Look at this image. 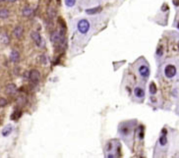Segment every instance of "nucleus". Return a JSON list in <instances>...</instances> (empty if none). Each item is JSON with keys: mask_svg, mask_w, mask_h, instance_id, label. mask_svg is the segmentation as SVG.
<instances>
[{"mask_svg": "<svg viewBox=\"0 0 179 158\" xmlns=\"http://www.w3.org/2000/svg\"><path fill=\"white\" fill-rule=\"evenodd\" d=\"M0 40H1L4 44H8V43L10 42V38H9V37L7 35L6 33H1V34H0Z\"/></svg>", "mask_w": 179, "mask_h": 158, "instance_id": "obj_14", "label": "nucleus"}, {"mask_svg": "<svg viewBox=\"0 0 179 158\" xmlns=\"http://www.w3.org/2000/svg\"><path fill=\"white\" fill-rule=\"evenodd\" d=\"M20 59V54L18 51H12L11 52V54H10V60H11V62L13 63H16V62H18Z\"/></svg>", "mask_w": 179, "mask_h": 158, "instance_id": "obj_7", "label": "nucleus"}, {"mask_svg": "<svg viewBox=\"0 0 179 158\" xmlns=\"http://www.w3.org/2000/svg\"><path fill=\"white\" fill-rule=\"evenodd\" d=\"M30 80H31V82H32L33 83H37L39 81V78H40V74H39V72H38V70H32L31 72H30Z\"/></svg>", "mask_w": 179, "mask_h": 158, "instance_id": "obj_3", "label": "nucleus"}, {"mask_svg": "<svg viewBox=\"0 0 179 158\" xmlns=\"http://www.w3.org/2000/svg\"><path fill=\"white\" fill-rule=\"evenodd\" d=\"M41 62H42V64H47V59H46L45 55H41Z\"/></svg>", "mask_w": 179, "mask_h": 158, "instance_id": "obj_20", "label": "nucleus"}, {"mask_svg": "<svg viewBox=\"0 0 179 158\" xmlns=\"http://www.w3.org/2000/svg\"><path fill=\"white\" fill-rule=\"evenodd\" d=\"M78 30L81 33H87L90 30V23L87 20H81L78 23Z\"/></svg>", "mask_w": 179, "mask_h": 158, "instance_id": "obj_1", "label": "nucleus"}, {"mask_svg": "<svg viewBox=\"0 0 179 158\" xmlns=\"http://www.w3.org/2000/svg\"><path fill=\"white\" fill-rule=\"evenodd\" d=\"M16 90H17V87H16L15 83H10V84L7 86V88H6L7 93H9V94H13V93L16 92Z\"/></svg>", "mask_w": 179, "mask_h": 158, "instance_id": "obj_9", "label": "nucleus"}, {"mask_svg": "<svg viewBox=\"0 0 179 158\" xmlns=\"http://www.w3.org/2000/svg\"><path fill=\"white\" fill-rule=\"evenodd\" d=\"M100 11H102V7H96V8H92V9H87L86 13L88 15H95V14L100 12Z\"/></svg>", "mask_w": 179, "mask_h": 158, "instance_id": "obj_11", "label": "nucleus"}, {"mask_svg": "<svg viewBox=\"0 0 179 158\" xmlns=\"http://www.w3.org/2000/svg\"><path fill=\"white\" fill-rule=\"evenodd\" d=\"M164 75L166 78L171 79L176 75V68L173 65H167L164 68Z\"/></svg>", "mask_w": 179, "mask_h": 158, "instance_id": "obj_2", "label": "nucleus"}, {"mask_svg": "<svg viewBox=\"0 0 179 158\" xmlns=\"http://www.w3.org/2000/svg\"><path fill=\"white\" fill-rule=\"evenodd\" d=\"M31 37H32V40L36 42V44L40 45V43H41V37H40V34L38 32H32Z\"/></svg>", "mask_w": 179, "mask_h": 158, "instance_id": "obj_5", "label": "nucleus"}, {"mask_svg": "<svg viewBox=\"0 0 179 158\" xmlns=\"http://www.w3.org/2000/svg\"><path fill=\"white\" fill-rule=\"evenodd\" d=\"M150 93L153 95L156 93V87H155L154 82H151V84H150Z\"/></svg>", "mask_w": 179, "mask_h": 158, "instance_id": "obj_16", "label": "nucleus"}, {"mask_svg": "<svg viewBox=\"0 0 179 158\" xmlns=\"http://www.w3.org/2000/svg\"><path fill=\"white\" fill-rule=\"evenodd\" d=\"M23 32H24V30H23V28L21 27V26H17L15 29H14V31H13V34H14V37L17 38H22V35H23Z\"/></svg>", "mask_w": 179, "mask_h": 158, "instance_id": "obj_6", "label": "nucleus"}, {"mask_svg": "<svg viewBox=\"0 0 179 158\" xmlns=\"http://www.w3.org/2000/svg\"><path fill=\"white\" fill-rule=\"evenodd\" d=\"M178 48H179V42H178Z\"/></svg>", "mask_w": 179, "mask_h": 158, "instance_id": "obj_25", "label": "nucleus"}, {"mask_svg": "<svg viewBox=\"0 0 179 158\" xmlns=\"http://www.w3.org/2000/svg\"><path fill=\"white\" fill-rule=\"evenodd\" d=\"M134 94L138 98H143L145 96V90L142 89V88H136L134 89Z\"/></svg>", "mask_w": 179, "mask_h": 158, "instance_id": "obj_8", "label": "nucleus"}, {"mask_svg": "<svg viewBox=\"0 0 179 158\" xmlns=\"http://www.w3.org/2000/svg\"><path fill=\"white\" fill-rule=\"evenodd\" d=\"M12 130H13L12 127L10 126V125H8V126H7L6 128H5V129L2 131V135H3L4 137H7V136H9V135H10V133L12 132Z\"/></svg>", "mask_w": 179, "mask_h": 158, "instance_id": "obj_15", "label": "nucleus"}, {"mask_svg": "<svg viewBox=\"0 0 179 158\" xmlns=\"http://www.w3.org/2000/svg\"><path fill=\"white\" fill-rule=\"evenodd\" d=\"M166 142H167V139H166V137L165 136H163V137H161L160 139V145H165L166 144Z\"/></svg>", "mask_w": 179, "mask_h": 158, "instance_id": "obj_18", "label": "nucleus"}, {"mask_svg": "<svg viewBox=\"0 0 179 158\" xmlns=\"http://www.w3.org/2000/svg\"><path fill=\"white\" fill-rule=\"evenodd\" d=\"M1 1H4V0H0V2H1Z\"/></svg>", "mask_w": 179, "mask_h": 158, "instance_id": "obj_24", "label": "nucleus"}, {"mask_svg": "<svg viewBox=\"0 0 179 158\" xmlns=\"http://www.w3.org/2000/svg\"><path fill=\"white\" fill-rule=\"evenodd\" d=\"M7 104V100L3 97H0V108L4 107Z\"/></svg>", "mask_w": 179, "mask_h": 158, "instance_id": "obj_19", "label": "nucleus"}, {"mask_svg": "<svg viewBox=\"0 0 179 158\" xmlns=\"http://www.w3.org/2000/svg\"><path fill=\"white\" fill-rule=\"evenodd\" d=\"M8 17H9V10H8V9H5V8L0 9V18L6 19Z\"/></svg>", "mask_w": 179, "mask_h": 158, "instance_id": "obj_13", "label": "nucleus"}, {"mask_svg": "<svg viewBox=\"0 0 179 158\" xmlns=\"http://www.w3.org/2000/svg\"><path fill=\"white\" fill-rule=\"evenodd\" d=\"M173 4L175 6H179V0H173Z\"/></svg>", "mask_w": 179, "mask_h": 158, "instance_id": "obj_21", "label": "nucleus"}, {"mask_svg": "<svg viewBox=\"0 0 179 158\" xmlns=\"http://www.w3.org/2000/svg\"><path fill=\"white\" fill-rule=\"evenodd\" d=\"M76 3V0H65V4L68 7H73Z\"/></svg>", "mask_w": 179, "mask_h": 158, "instance_id": "obj_17", "label": "nucleus"}, {"mask_svg": "<svg viewBox=\"0 0 179 158\" xmlns=\"http://www.w3.org/2000/svg\"><path fill=\"white\" fill-rule=\"evenodd\" d=\"M177 28H178V29H179V23H178V25H177Z\"/></svg>", "mask_w": 179, "mask_h": 158, "instance_id": "obj_23", "label": "nucleus"}, {"mask_svg": "<svg viewBox=\"0 0 179 158\" xmlns=\"http://www.w3.org/2000/svg\"><path fill=\"white\" fill-rule=\"evenodd\" d=\"M60 39H61V35H60L59 32H55L52 33V35H51V41H52L53 43H57Z\"/></svg>", "mask_w": 179, "mask_h": 158, "instance_id": "obj_12", "label": "nucleus"}, {"mask_svg": "<svg viewBox=\"0 0 179 158\" xmlns=\"http://www.w3.org/2000/svg\"><path fill=\"white\" fill-rule=\"evenodd\" d=\"M32 14H33V10H32V8H31V7L27 6L23 9V15L25 17H30V16H32Z\"/></svg>", "mask_w": 179, "mask_h": 158, "instance_id": "obj_10", "label": "nucleus"}, {"mask_svg": "<svg viewBox=\"0 0 179 158\" xmlns=\"http://www.w3.org/2000/svg\"><path fill=\"white\" fill-rule=\"evenodd\" d=\"M8 1H9V2H15L16 0H8Z\"/></svg>", "mask_w": 179, "mask_h": 158, "instance_id": "obj_22", "label": "nucleus"}, {"mask_svg": "<svg viewBox=\"0 0 179 158\" xmlns=\"http://www.w3.org/2000/svg\"><path fill=\"white\" fill-rule=\"evenodd\" d=\"M139 73H140V75L142 77H144V78H146L150 75V69H149V67H147L146 65H142L140 68H139Z\"/></svg>", "mask_w": 179, "mask_h": 158, "instance_id": "obj_4", "label": "nucleus"}]
</instances>
